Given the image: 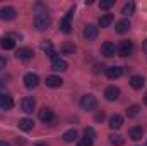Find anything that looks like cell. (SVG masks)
<instances>
[{
    "label": "cell",
    "mask_w": 147,
    "mask_h": 146,
    "mask_svg": "<svg viewBox=\"0 0 147 146\" xmlns=\"http://www.w3.org/2000/svg\"><path fill=\"white\" fill-rule=\"evenodd\" d=\"M103 119H105V112H98V113L94 115V120H96V122H101Z\"/></svg>",
    "instance_id": "obj_33"
},
{
    "label": "cell",
    "mask_w": 147,
    "mask_h": 146,
    "mask_svg": "<svg viewBox=\"0 0 147 146\" xmlns=\"http://www.w3.org/2000/svg\"><path fill=\"white\" fill-rule=\"evenodd\" d=\"M98 33H99V31H98V28H96L94 24H87V26L84 28V33H82V35H84V38H86L87 41H94V40L98 38Z\"/></svg>",
    "instance_id": "obj_6"
},
{
    "label": "cell",
    "mask_w": 147,
    "mask_h": 146,
    "mask_svg": "<svg viewBox=\"0 0 147 146\" xmlns=\"http://www.w3.org/2000/svg\"><path fill=\"white\" fill-rule=\"evenodd\" d=\"M134 12H135V3L134 2H127L123 5V9H121V14L123 16H132Z\"/></svg>",
    "instance_id": "obj_27"
},
{
    "label": "cell",
    "mask_w": 147,
    "mask_h": 146,
    "mask_svg": "<svg viewBox=\"0 0 147 146\" xmlns=\"http://www.w3.org/2000/svg\"><path fill=\"white\" fill-rule=\"evenodd\" d=\"M113 14H105V16H101L99 17V28H108L111 23H113Z\"/></svg>",
    "instance_id": "obj_24"
},
{
    "label": "cell",
    "mask_w": 147,
    "mask_h": 146,
    "mask_svg": "<svg viewBox=\"0 0 147 146\" xmlns=\"http://www.w3.org/2000/svg\"><path fill=\"white\" fill-rule=\"evenodd\" d=\"M0 146H10L7 141H0Z\"/></svg>",
    "instance_id": "obj_36"
},
{
    "label": "cell",
    "mask_w": 147,
    "mask_h": 146,
    "mask_svg": "<svg viewBox=\"0 0 147 146\" xmlns=\"http://www.w3.org/2000/svg\"><path fill=\"white\" fill-rule=\"evenodd\" d=\"M39 46H41V50H43L46 55H50V57H51V60H53V59H57V53H55V50H53L51 41H43Z\"/></svg>",
    "instance_id": "obj_18"
},
{
    "label": "cell",
    "mask_w": 147,
    "mask_h": 146,
    "mask_svg": "<svg viewBox=\"0 0 147 146\" xmlns=\"http://www.w3.org/2000/svg\"><path fill=\"white\" fill-rule=\"evenodd\" d=\"M115 52H116V46H115L113 41H105V43L101 45V53H103L105 57H113Z\"/></svg>",
    "instance_id": "obj_10"
},
{
    "label": "cell",
    "mask_w": 147,
    "mask_h": 146,
    "mask_svg": "<svg viewBox=\"0 0 147 146\" xmlns=\"http://www.w3.org/2000/svg\"><path fill=\"white\" fill-rule=\"evenodd\" d=\"M130 86H132L134 89H142V88L146 86V79H144L142 76H132V77H130Z\"/></svg>",
    "instance_id": "obj_15"
},
{
    "label": "cell",
    "mask_w": 147,
    "mask_h": 146,
    "mask_svg": "<svg viewBox=\"0 0 147 146\" xmlns=\"http://www.w3.org/2000/svg\"><path fill=\"white\" fill-rule=\"evenodd\" d=\"M118 96H120V89H118L116 86H108V88L105 89V98H106L108 102H115Z\"/></svg>",
    "instance_id": "obj_12"
},
{
    "label": "cell",
    "mask_w": 147,
    "mask_h": 146,
    "mask_svg": "<svg viewBox=\"0 0 147 146\" xmlns=\"http://www.w3.org/2000/svg\"><path fill=\"white\" fill-rule=\"evenodd\" d=\"M70 19H67V17H63L62 19V23H60V29L63 31V33H70Z\"/></svg>",
    "instance_id": "obj_28"
},
{
    "label": "cell",
    "mask_w": 147,
    "mask_h": 146,
    "mask_svg": "<svg viewBox=\"0 0 147 146\" xmlns=\"http://www.w3.org/2000/svg\"><path fill=\"white\" fill-rule=\"evenodd\" d=\"M60 52H62V53H65V55H72L74 52H75V45H74L72 41H65V43L62 45Z\"/></svg>",
    "instance_id": "obj_25"
},
{
    "label": "cell",
    "mask_w": 147,
    "mask_h": 146,
    "mask_svg": "<svg viewBox=\"0 0 147 146\" xmlns=\"http://www.w3.org/2000/svg\"><path fill=\"white\" fill-rule=\"evenodd\" d=\"M116 52H118L121 57H128V55L134 52V45H132V41H128V40L120 41V45L116 46Z\"/></svg>",
    "instance_id": "obj_3"
},
{
    "label": "cell",
    "mask_w": 147,
    "mask_h": 146,
    "mask_svg": "<svg viewBox=\"0 0 147 146\" xmlns=\"http://www.w3.org/2000/svg\"><path fill=\"white\" fill-rule=\"evenodd\" d=\"M38 117H39V120H41V122L50 124V122H53V120H55V112H53L51 108H48V107H43V108L38 112Z\"/></svg>",
    "instance_id": "obj_4"
},
{
    "label": "cell",
    "mask_w": 147,
    "mask_h": 146,
    "mask_svg": "<svg viewBox=\"0 0 147 146\" xmlns=\"http://www.w3.org/2000/svg\"><path fill=\"white\" fill-rule=\"evenodd\" d=\"M144 103L147 105V93H146V96H144Z\"/></svg>",
    "instance_id": "obj_38"
},
{
    "label": "cell",
    "mask_w": 147,
    "mask_h": 146,
    "mask_svg": "<svg viewBox=\"0 0 147 146\" xmlns=\"http://www.w3.org/2000/svg\"><path fill=\"white\" fill-rule=\"evenodd\" d=\"M108 138H110V143L113 146H123L125 145V139H123V136H120V134H110Z\"/></svg>",
    "instance_id": "obj_26"
},
{
    "label": "cell",
    "mask_w": 147,
    "mask_h": 146,
    "mask_svg": "<svg viewBox=\"0 0 147 146\" xmlns=\"http://www.w3.org/2000/svg\"><path fill=\"white\" fill-rule=\"evenodd\" d=\"M62 139H63L65 143H74V141L77 139V131H75V129H69L67 132H63Z\"/></svg>",
    "instance_id": "obj_23"
},
{
    "label": "cell",
    "mask_w": 147,
    "mask_h": 146,
    "mask_svg": "<svg viewBox=\"0 0 147 146\" xmlns=\"http://www.w3.org/2000/svg\"><path fill=\"white\" fill-rule=\"evenodd\" d=\"M113 3H115L113 0H101V2H99V7L106 10V9H111V7H113Z\"/></svg>",
    "instance_id": "obj_31"
},
{
    "label": "cell",
    "mask_w": 147,
    "mask_h": 146,
    "mask_svg": "<svg viewBox=\"0 0 147 146\" xmlns=\"http://www.w3.org/2000/svg\"><path fill=\"white\" fill-rule=\"evenodd\" d=\"M80 107H82V110H87V112L96 110V107H98L96 96H92V95H84V96L80 98Z\"/></svg>",
    "instance_id": "obj_2"
},
{
    "label": "cell",
    "mask_w": 147,
    "mask_h": 146,
    "mask_svg": "<svg viewBox=\"0 0 147 146\" xmlns=\"http://www.w3.org/2000/svg\"><path fill=\"white\" fill-rule=\"evenodd\" d=\"M67 67H69V64L63 59H60V57H57V59L51 60V69L57 71V72H63V71H67Z\"/></svg>",
    "instance_id": "obj_9"
},
{
    "label": "cell",
    "mask_w": 147,
    "mask_h": 146,
    "mask_svg": "<svg viewBox=\"0 0 147 146\" xmlns=\"http://www.w3.org/2000/svg\"><path fill=\"white\" fill-rule=\"evenodd\" d=\"M5 65H7V60L0 55V71H2V69H5Z\"/></svg>",
    "instance_id": "obj_34"
},
{
    "label": "cell",
    "mask_w": 147,
    "mask_h": 146,
    "mask_svg": "<svg viewBox=\"0 0 147 146\" xmlns=\"http://www.w3.org/2000/svg\"><path fill=\"white\" fill-rule=\"evenodd\" d=\"M34 146H48V145H45V143H36Z\"/></svg>",
    "instance_id": "obj_37"
},
{
    "label": "cell",
    "mask_w": 147,
    "mask_h": 146,
    "mask_svg": "<svg viewBox=\"0 0 147 146\" xmlns=\"http://www.w3.org/2000/svg\"><path fill=\"white\" fill-rule=\"evenodd\" d=\"M128 29H130V21H128V19H121V21H118V23H116V26H115V31H116V33H120V35L127 33Z\"/></svg>",
    "instance_id": "obj_17"
},
{
    "label": "cell",
    "mask_w": 147,
    "mask_h": 146,
    "mask_svg": "<svg viewBox=\"0 0 147 146\" xmlns=\"http://www.w3.org/2000/svg\"><path fill=\"white\" fill-rule=\"evenodd\" d=\"M16 16H17V10L14 7H10V5L0 7V19L2 21H12V19H16Z\"/></svg>",
    "instance_id": "obj_5"
},
{
    "label": "cell",
    "mask_w": 147,
    "mask_h": 146,
    "mask_svg": "<svg viewBox=\"0 0 147 146\" xmlns=\"http://www.w3.org/2000/svg\"><path fill=\"white\" fill-rule=\"evenodd\" d=\"M121 74H123V69L118 67V65H113V67H108V69H106V76H108L110 79H118Z\"/></svg>",
    "instance_id": "obj_20"
},
{
    "label": "cell",
    "mask_w": 147,
    "mask_h": 146,
    "mask_svg": "<svg viewBox=\"0 0 147 146\" xmlns=\"http://www.w3.org/2000/svg\"><path fill=\"white\" fill-rule=\"evenodd\" d=\"M38 84H39V77H38V74H33V72H28L24 76V86L26 88H36Z\"/></svg>",
    "instance_id": "obj_7"
},
{
    "label": "cell",
    "mask_w": 147,
    "mask_h": 146,
    "mask_svg": "<svg viewBox=\"0 0 147 146\" xmlns=\"http://www.w3.org/2000/svg\"><path fill=\"white\" fill-rule=\"evenodd\" d=\"M108 126H110V127L113 129V131L120 129V127L123 126V117H121V115H118V113L111 115V117H110V124H108Z\"/></svg>",
    "instance_id": "obj_16"
},
{
    "label": "cell",
    "mask_w": 147,
    "mask_h": 146,
    "mask_svg": "<svg viewBox=\"0 0 147 146\" xmlns=\"http://www.w3.org/2000/svg\"><path fill=\"white\" fill-rule=\"evenodd\" d=\"M0 46H2L3 50H12V48L16 46V41H14L12 38H9V36H3L2 40H0Z\"/></svg>",
    "instance_id": "obj_22"
},
{
    "label": "cell",
    "mask_w": 147,
    "mask_h": 146,
    "mask_svg": "<svg viewBox=\"0 0 147 146\" xmlns=\"http://www.w3.org/2000/svg\"><path fill=\"white\" fill-rule=\"evenodd\" d=\"M17 126H19V129H21V131H26V132H28V131H31V129L34 127V122H33V119L24 117V119H21V120H19V124H17Z\"/></svg>",
    "instance_id": "obj_19"
},
{
    "label": "cell",
    "mask_w": 147,
    "mask_h": 146,
    "mask_svg": "<svg viewBox=\"0 0 147 146\" xmlns=\"http://www.w3.org/2000/svg\"><path fill=\"white\" fill-rule=\"evenodd\" d=\"M84 138H89V139L94 141V138H96V131H94L92 127H86V129H84Z\"/></svg>",
    "instance_id": "obj_30"
},
{
    "label": "cell",
    "mask_w": 147,
    "mask_h": 146,
    "mask_svg": "<svg viewBox=\"0 0 147 146\" xmlns=\"http://www.w3.org/2000/svg\"><path fill=\"white\" fill-rule=\"evenodd\" d=\"M142 136H144V129H142V127H132V129L128 131V138L134 139V141L142 139Z\"/></svg>",
    "instance_id": "obj_21"
},
{
    "label": "cell",
    "mask_w": 147,
    "mask_h": 146,
    "mask_svg": "<svg viewBox=\"0 0 147 146\" xmlns=\"http://www.w3.org/2000/svg\"><path fill=\"white\" fill-rule=\"evenodd\" d=\"M33 55H34L33 50L28 48V46H22V48H19V50L16 52V59H19V60H29Z\"/></svg>",
    "instance_id": "obj_11"
},
{
    "label": "cell",
    "mask_w": 147,
    "mask_h": 146,
    "mask_svg": "<svg viewBox=\"0 0 147 146\" xmlns=\"http://www.w3.org/2000/svg\"><path fill=\"white\" fill-rule=\"evenodd\" d=\"M21 107H22V112H26V113H31L33 110L36 108V100H34L33 96H26V98L22 100Z\"/></svg>",
    "instance_id": "obj_8"
},
{
    "label": "cell",
    "mask_w": 147,
    "mask_h": 146,
    "mask_svg": "<svg viewBox=\"0 0 147 146\" xmlns=\"http://www.w3.org/2000/svg\"><path fill=\"white\" fill-rule=\"evenodd\" d=\"M14 107V100H12V96L10 95H0V108L2 110H10Z\"/></svg>",
    "instance_id": "obj_13"
},
{
    "label": "cell",
    "mask_w": 147,
    "mask_h": 146,
    "mask_svg": "<svg viewBox=\"0 0 147 146\" xmlns=\"http://www.w3.org/2000/svg\"><path fill=\"white\" fill-rule=\"evenodd\" d=\"M50 23H51V17H50V14H48L46 10L36 12V16H34V28H36V29H39V31L46 29V28L50 26Z\"/></svg>",
    "instance_id": "obj_1"
},
{
    "label": "cell",
    "mask_w": 147,
    "mask_h": 146,
    "mask_svg": "<svg viewBox=\"0 0 147 146\" xmlns=\"http://www.w3.org/2000/svg\"><path fill=\"white\" fill-rule=\"evenodd\" d=\"M142 50H144V52H147V40L142 43Z\"/></svg>",
    "instance_id": "obj_35"
},
{
    "label": "cell",
    "mask_w": 147,
    "mask_h": 146,
    "mask_svg": "<svg viewBox=\"0 0 147 146\" xmlns=\"http://www.w3.org/2000/svg\"><path fill=\"white\" fill-rule=\"evenodd\" d=\"M63 84V79L60 76H48L46 77V86L48 88H60Z\"/></svg>",
    "instance_id": "obj_14"
},
{
    "label": "cell",
    "mask_w": 147,
    "mask_h": 146,
    "mask_svg": "<svg viewBox=\"0 0 147 146\" xmlns=\"http://www.w3.org/2000/svg\"><path fill=\"white\" fill-rule=\"evenodd\" d=\"M139 112H140V107H139V105H130V107L127 108V115H128V117H135Z\"/></svg>",
    "instance_id": "obj_29"
},
{
    "label": "cell",
    "mask_w": 147,
    "mask_h": 146,
    "mask_svg": "<svg viewBox=\"0 0 147 146\" xmlns=\"http://www.w3.org/2000/svg\"><path fill=\"white\" fill-rule=\"evenodd\" d=\"M92 139H89V138H82V139H79V143H77V146H92Z\"/></svg>",
    "instance_id": "obj_32"
}]
</instances>
